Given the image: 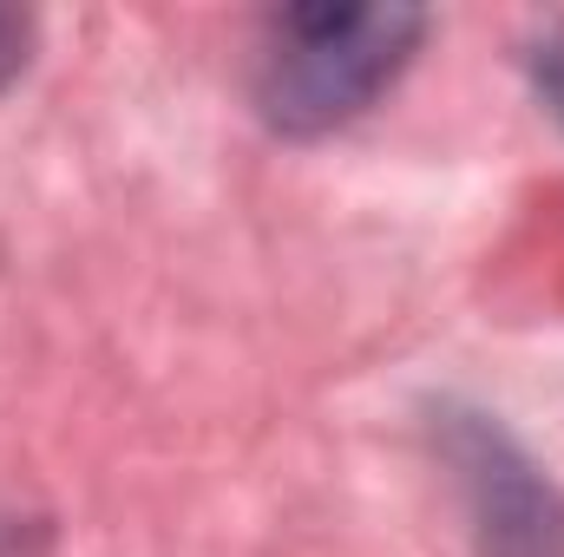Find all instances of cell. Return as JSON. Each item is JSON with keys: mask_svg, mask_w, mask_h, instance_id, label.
Returning <instances> with one entry per match:
<instances>
[{"mask_svg": "<svg viewBox=\"0 0 564 557\" xmlns=\"http://www.w3.org/2000/svg\"><path fill=\"white\" fill-rule=\"evenodd\" d=\"M26 59H33V13L0 7V92L26 73Z\"/></svg>", "mask_w": 564, "mask_h": 557, "instance_id": "3", "label": "cell"}, {"mask_svg": "<svg viewBox=\"0 0 564 557\" xmlns=\"http://www.w3.org/2000/svg\"><path fill=\"white\" fill-rule=\"evenodd\" d=\"M532 73H539L545 106L564 119V33H552V40H539V46H532Z\"/></svg>", "mask_w": 564, "mask_h": 557, "instance_id": "4", "label": "cell"}, {"mask_svg": "<svg viewBox=\"0 0 564 557\" xmlns=\"http://www.w3.org/2000/svg\"><path fill=\"white\" fill-rule=\"evenodd\" d=\"M426 13L401 0H302L257 33L250 92L282 139H322L361 119L421 53Z\"/></svg>", "mask_w": 564, "mask_h": 557, "instance_id": "1", "label": "cell"}, {"mask_svg": "<svg viewBox=\"0 0 564 557\" xmlns=\"http://www.w3.org/2000/svg\"><path fill=\"white\" fill-rule=\"evenodd\" d=\"M440 452L459 479L479 557H564V492L492 419L446 414Z\"/></svg>", "mask_w": 564, "mask_h": 557, "instance_id": "2", "label": "cell"}]
</instances>
